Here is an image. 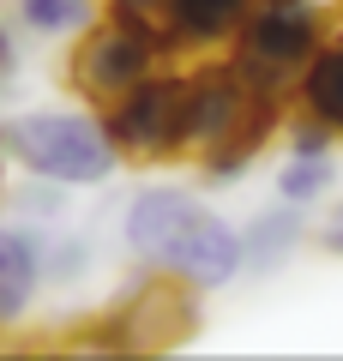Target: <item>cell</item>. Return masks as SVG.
I'll return each mask as SVG.
<instances>
[{"label":"cell","mask_w":343,"mask_h":361,"mask_svg":"<svg viewBox=\"0 0 343 361\" xmlns=\"http://www.w3.org/2000/svg\"><path fill=\"white\" fill-rule=\"evenodd\" d=\"M337 193V151H283L277 163V199L283 205H325Z\"/></svg>","instance_id":"14"},{"label":"cell","mask_w":343,"mask_h":361,"mask_svg":"<svg viewBox=\"0 0 343 361\" xmlns=\"http://www.w3.org/2000/svg\"><path fill=\"white\" fill-rule=\"evenodd\" d=\"M6 18L30 42H73L102 18V0H6Z\"/></svg>","instance_id":"13"},{"label":"cell","mask_w":343,"mask_h":361,"mask_svg":"<svg viewBox=\"0 0 343 361\" xmlns=\"http://www.w3.org/2000/svg\"><path fill=\"white\" fill-rule=\"evenodd\" d=\"M289 115L319 121V127L343 145V30H331V37L319 42V54L301 66V78H295V90H289Z\"/></svg>","instance_id":"11"},{"label":"cell","mask_w":343,"mask_h":361,"mask_svg":"<svg viewBox=\"0 0 343 361\" xmlns=\"http://www.w3.org/2000/svg\"><path fill=\"white\" fill-rule=\"evenodd\" d=\"M169 37L157 25H139V18L102 13L90 30H78L66 42V85H73L78 103L102 109L114 103L121 90H133L139 78H151L157 66H169Z\"/></svg>","instance_id":"4"},{"label":"cell","mask_w":343,"mask_h":361,"mask_svg":"<svg viewBox=\"0 0 343 361\" xmlns=\"http://www.w3.org/2000/svg\"><path fill=\"white\" fill-rule=\"evenodd\" d=\"M313 247H319V253H331V259H343V193H331L325 217L313 223Z\"/></svg>","instance_id":"17"},{"label":"cell","mask_w":343,"mask_h":361,"mask_svg":"<svg viewBox=\"0 0 343 361\" xmlns=\"http://www.w3.org/2000/svg\"><path fill=\"white\" fill-rule=\"evenodd\" d=\"M49 289V229L42 223H0V325L30 319Z\"/></svg>","instance_id":"8"},{"label":"cell","mask_w":343,"mask_h":361,"mask_svg":"<svg viewBox=\"0 0 343 361\" xmlns=\"http://www.w3.org/2000/svg\"><path fill=\"white\" fill-rule=\"evenodd\" d=\"M18 73V30H13V18L0 13V85Z\"/></svg>","instance_id":"19"},{"label":"cell","mask_w":343,"mask_h":361,"mask_svg":"<svg viewBox=\"0 0 343 361\" xmlns=\"http://www.w3.org/2000/svg\"><path fill=\"white\" fill-rule=\"evenodd\" d=\"M283 121H289V109H277V115H265V121H253V127H241L235 139H223V145H211V151H199V157H193V180H199V187H235V180H241L247 169L265 157V145L283 133Z\"/></svg>","instance_id":"12"},{"label":"cell","mask_w":343,"mask_h":361,"mask_svg":"<svg viewBox=\"0 0 343 361\" xmlns=\"http://www.w3.org/2000/svg\"><path fill=\"white\" fill-rule=\"evenodd\" d=\"M247 6L253 0H169L163 13V37L175 61H205V54H223L241 30Z\"/></svg>","instance_id":"9"},{"label":"cell","mask_w":343,"mask_h":361,"mask_svg":"<svg viewBox=\"0 0 343 361\" xmlns=\"http://www.w3.org/2000/svg\"><path fill=\"white\" fill-rule=\"evenodd\" d=\"M313 241V223H307L301 205H265L253 211V223L241 229V259H247V277H271V271H283L301 247Z\"/></svg>","instance_id":"10"},{"label":"cell","mask_w":343,"mask_h":361,"mask_svg":"<svg viewBox=\"0 0 343 361\" xmlns=\"http://www.w3.org/2000/svg\"><path fill=\"white\" fill-rule=\"evenodd\" d=\"M331 6H337V0H253L247 18H241V30H235V42L223 49L229 66H235L259 97L289 103L301 66L313 61L319 42L331 37V18H337Z\"/></svg>","instance_id":"3"},{"label":"cell","mask_w":343,"mask_h":361,"mask_svg":"<svg viewBox=\"0 0 343 361\" xmlns=\"http://www.w3.org/2000/svg\"><path fill=\"white\" fill-rule=\"evenodd\" d=\"M66 193H73V187H61V180L25 175V180L13 187V193H6V205H13V217L42 223V229H49V223H61V217H66Z\"/></svg>","instance_id":"16"},{"label":"cell","mask_w":343,"mask_h":361,"mask_svg":"<svg viewBox=\"0 0 343 361\" xmlns=\"http://www.w3.org/2000/svg\"><path fill=\"white\" fill-rule=\"evenodd\" d=\"M337 6H343V0H337Z\"/></svg>","instance_id":"21"},{"label":"cell","mask_w":343,"mask_h":361,"mask_svg":"<svg viewBox=\"0 0 343 361\" xmlns=\"http://www.w3.org/2000/svg\"><path fill=\"white\" fill-rule=\"evenodd\" d=\"M0 163H6V157H0Z\"/></svg>","instance_id":"20"},{"label":"cell","mask_w":343,"mask_h":361,"mask_svg":"<svg viewBox=\"0 0 343 361\" xmlns=\"http://www.w3.org/2000/svg\"><path fill=\"white\" fill-rule=\"evenodd\" d=\"M121 253L133 265L175 271L199 295H217L247 277L241 229L205 205V193L187 180H139L121 199Z\"/></svg>","instance_id":"1"},{"label":"cell","mask_w":343,"mask_h":361,"mask_svg":"<svg viewBox=\"0 0 343 361\" xmlns=\"http://www.w3.org/2000/svg\"><path fill=\"white\" fill-rule=\"evenodd\" d=\"M121 163H187V66L169 61L97 109Z\"/></svg>","instance_id":"6"},{"label":"cell","mask_w":343,"mask_h":361,"mask_svg":"<svg viewBox=\"0 0 343 361\" xmlns=\"http://www.w3.org/2000/svg\"><path fill=\"white\" fill-rule=\"evenodd\" d=\"M277 109H289V103L259 97V90L229 66V54H205L199 66H187V163L199 151H211V145L235 139L241 127L277 115Z\"/></svg>","instance_id":"7"},{"label":"cell","mask_w":343,"mask_h":361,"mask_svg":"<svg viewBox=\"0 0 343 361\" xmlns=\"http://www.w3.org/2000/svg\"><path fill=\"white\" fill-rule=\"evenodd\" d=\"M102 13H121V18H139V25H157V30H163L169 0H102Z\"/></svg>","instance_id":"18"},{"label":"cell","mask_w":343,"mask_h":361,"mask_svg":"<svg viewBox=\"0 0 343 361\" xmlns=\"http://www.w3.org/2000/svg\"><path fill=\"white\" fill-rule=\"evenodd\" d=\"M90 271H97V241L90 235H49V283L54 289H78L90 283Z\"/></svg>","instance_id":"15"},{"label":"cell","mask_w":343,"mask_h":361,"mask_svg":"<svg viewBox=\"0 0 343 361\" xmlns=\"http://www.w3.org/2000/svg\"><path fill=\"white\" fill-rule=\"evenodd\" d=\"M0 157L18 175L61 180L73 193L85 187H109L121 175V151H114L109 127L90 103H54V109H25V115L0 121Z\"/></svg>","instance_id":"2"},{"label":"cell","mask_w":343,"mask_h":361,"mask_svg":"<svg viewBox=\"0 0 343 361\" xmlns=\"http://www.w3.org/2000/svg\"><path fill=\"white\" fill-rule=\"evenodd\" d=\"M199 301L205 295L193 283H181L175 271L139 265V277L97 313V325L85 331V343H97V349H169V343H187V337L199 331V319H205Z\"/></svg>","instance_id":"5"}]
</instances>
